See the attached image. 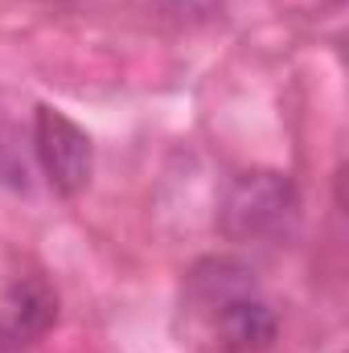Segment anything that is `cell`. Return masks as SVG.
Instances as JSON below:
<instances>
[{
  "label": "cell",
  "mask_w": 349,
  "mask_h": 353,
  "mask_svg": "<svg viewBox=\"0 0 349 353\" xmlns=\"http://www.w3.org/2000/svg\"><path fill=\"white\" fill-rule=\"evenodd\" d=\"M58 325V292L46 275H17L0 292V353H25Z\"/></svg>",
  "instance_id": "obj_4"
},
{
  "label": "cell",
  "mask_w": 349,
  "mask_h": 353,
  "mask_svg": "<svg viewBox=\"0 0 349 353\" xmlns=\"http://www.w3.org/2000/svg\"><path fill=\"white\" fill-rule=\"evenodd\" d=\"M300 222V193L288 173H239L218 205V230L235 243H275Z\"/></svg>",
  "instance_id": "obj_2"
},
{
  "label": "cell",
  "mask_w": 349,
  "mask_h": 353,
  "mask_svg": "<svg viewBox=\"0 0 349 353\" xmlns=\"http://www.w3.org/2000/svg\"><path fill=\"white\" fill-rule=\"evenodd\" d=\"M33 152L37 165L58 197H79L94 173V144L90 136L58 107L41 103L33 111Z\"/></svg>",
  "instance_id": "obj_3"
},
{
  "label": "cell",
  "mask_w": 349,
  "mask_h": 353,
  "mask_svg": "<svg viewBox=\"0 0 349 353\" xmlns=\"http://www.w3.org/2000/svg\"><path fill=\"white\" fill-rule=\"evenodd\" d=\"M189 300L210 316L222 353H267L279 337L275 308L255 292V275L235 259H206L189 275Z\"/></svg>",
  "instance_id": "obj_1"
}]
</instances>
